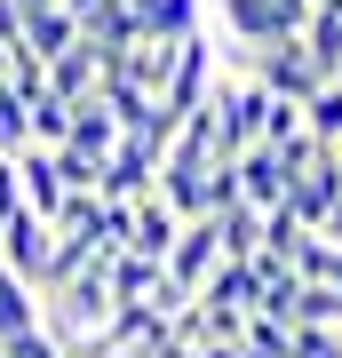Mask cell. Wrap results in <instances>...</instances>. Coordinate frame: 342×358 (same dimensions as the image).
<instances>
[{
	"instance_id": "22",
	"label": "cell",
	"mask_w": 342,
	"mask_h": 358,
	"mask_svg": "<svg viewBox=\"0 0 342 358\" xmlns=\"http://www.w3.org/2000/svg\"><path fill=\"white\" fill-rule=\"evenodd\" d=\"M294 358H342V327H294Z\"/></svg>"
},
{
	"instance_id": "19",
	"label": "cell",
	"mask_w": 342,
	"mask_h": 358,
	"mask_svg": "<svg viewBox=\"0 0 342 358\" xmlns=\"http://www.w3.org/2000/svg\"><path fill=\"white\" fill-rule=\"evenodd\" d=\"M64 136H72V103L40 88V96H32V143H48V152H56Z\"/></svg>"
},
{
	"instance_id": "20",
	"label": "cell",
	"mask_w": 342,
	"mask_h": 358,
	"mask_svg": "<svg viewBox=\"0 0 342 358\" xmlns=\"http://www.w3.org/2000/svg\"><path fill=\"white\" fill-rule=\"evenodd\" d=\"M294 136H303V103H294V96H271V103H263V136H255V143L279 152V143H294Z\"/></svg>"
},
{
	"instance_id": "3",
	"label": "cell",
	"mask_w": 342,
	"mask_h": 358,
	"mask_svg": "<svg viewBox=\"0 0 342 358\" xmlns=\"http://www.w3.org/2000/svg\"><path fill=\"white\" fill-rule=\"evenodd\" d=\"M0 263H8L24 287H40V263H48V215H32V207L0 215Z\"/></svg>"
},
{
	"instance_id": "8",
	"label": "cell",
	"mask_w": 342,
	"mask_h": 358,
	"mask_svg": "<svg viewBox=\"0 0 342 358\" xmlns=\"http://www.w3.org/2000/svg\"><path fill=\"white\" fill-rule=\"evenodd\" d=\"M231 167H239V199L255 207V215L287 199V167H279V152H271V143H247V152L231 159Z\"/></svg>"
},
{
	"instance_id": "7",
	"label": "cell",
	"mask_w": 342,
	"mask_h": 358,
	"mask_svg": "<svg viewBox=\"0 0 342 358\" xmlns=\"http://www.w3.org/2000/svg\"><path fill=\"white\" fill-rule=\"evenodd\" d=\"M104 263V287H112V303H152V294L167 287V271L152 255H136V247H112V255H96Z\"/></svg>"
},
{
	"instance_id": "28",
	"label": "cell",
	"mask_w": 342,
	"mask_h": 358,
	"mask_svg": "<svg viewBox=\"0 0 342 358\" xmlns=\"http://www.w3.org/2000/svg\"><path fill=\"white\" fill-rule=\"evenodd\" d=\"M334 183H342V152H334Z\"/></svg>"
},
{
	"instance_id": "15",
	"label": "cell",
	"mask_w": 342,
	"mask_h": 358,
	"mask_svg": "<svg viewBox=\"0 0 342 358\" xmlns=\"http://www.w3.org/2000/svg\"><path fill=\"white\" fill-rule=\"evenodd\" d=\"M294 327H342V287L334 279H303L294 287Z\"/></svg>"
},
{
	"instance_id": "14",
	"label": "cell",
	"mask_w": 342,
	"mask_h": 358,
	"mask_svg": "<svg viewBox=\"0 0 342 358\" xmlns=\"http://www.w3.org/2000/svg\"><path fill=\"white\" fill-rule=\"evenodd\" d=\"M239 350L247 358H294V327L271 319V310H247L239 319Z\"/></svg>"
},
{
	"instance_id": "29",
	"label": "cell",
	"mask_w": 342,
	"mask_h": 358,
	"mask_svg": "<svg viewBox=\"0 0 342 358\" xmlns=\"http://www.w3.org/2000/svg\"><path fill=\"white\" fill-rule=\"evenodd\" d=\"M0 358H8V343H0Z\"/></svg>"
},
{
	"instance_id": "25",
	"label": "cell",
	"mask_w": 342,
	"mask_h": 358,
	"mask_svg": "<svg viewBox=\"0 0 342 358\" xmlns=\"http://www.w3.org/2000/svg\"><path fill=\"white\" fill-rule=\"evenodd\" d=\"M112 358H159V343H127V350H112Z\"/></svg>"
},
{
	"instance_id": "12",
	"label": "cell",
	"mask_w": 342,
	"mask_h": 358,
	"mask_svg": "<svg viewBox=\"0 0 342 358\" xmlns=\"http://www.w3.org/2000/svg\"><path fill=\"white\" fill-rule=\"evenodd\" d=\"M64 143H72V152H88V159H104V152L120 143V120L104 112V96H80V103H72V136H64Z\"/></svg>"
},
{
	"instance_id": "11",
	"label": "cell",
	"mask_w": 342,
	"mask_h": 358,
	"mask_svg": "<svg viewBox=\"0 0 342 358\" xmlns=\"http://www.w3.org/2000/svg\"><path fill=\"white\" fill-rule=\"evenodd\" d=\"M16 176H24V207H32V215H56V207H64V176H56L48 143H24V152H16Z\"/></svg>"
},
{
	"instance_id": "6",
	"label": "cell",
	"mask_w": 342,
	"mask_h": 358,
	"mask_svg": "<svg viewBox=\"0 0 342 358\" xmlns=\"http://www.w3.org/2000/svg\"><path fill=\"white\" fill-rule=\"evenodd\" d=\"M176 231H183V215L176 207H167L159 192H143V199H127V247H136V255H167V247H176Z\"/></svg>"
},
{
	"instance_id": "16",
	"label": "cell",
	"mask_w": 342,
	"mask_h": 358,
	"mask_svg": "<svg viewBox=\"0 0 342 358\" xmlns=\"http://www.w3.org/2000/svg\"><path fill=\"white\" fill-rule=\"evenodd\" d=\"M303 48L318 56V72H334V64H342V16H334V8H311V24H303Z\"/></svg>"
},
{
	"instance_id": "18",
	"label": "cell",
	"mask_w": 342,
	"mask_h": 358,
	"mask_svg": "<svg viewBox=\"0 0 342 358\" xmlns=\"http://www.w3.org/2000/svg\"><path fill=\"white\" fill-rule=\"evenodd\" d=\"M303 128L318 136V143H342V88L327 80L318 96H303Z\"/></svg>"
},
{
	"instance_id": "5",
	"label": "cell",
	"mask_w": 342,
	"mask_h": 358,
	"mask_svg": "<svg viewBox=\"0 0 342 358\" xmlns=\"http://www.w3.org/2000/svg\"><path fill=\"white\" fill-rule=\"evenodd\" d=\"M80 40H88V48L104 56V64H120V56L143 40V16L127 8V0H96V8L80 16Z\"/></svg>"
},
{
	"instance_id": "9",
	"label": "cell",
	"mask_w": 342,
	"mask_h": 358,
	"mask_svg": "<svg viewBox=\"0 0 342 358\" xmlns=\"http://www.w3.org/2000/svg\"><path fill=\"white\" fill-rule=\"evenodd\" d=\"M96 88H104V56L88 48V40H72L64 56H48V96L80 103V96H96Z\"/></svg>"
},
{
	"instance_id": "23",
	"label": "cell",
	"mask_w": 342,
	"mask_h": 358,
	"mask_svg": "<svg viewBox=\"0 0 342 358\" xmlns=\"http://www.w3.org/2000/svg\"><path fill=\"white\" fill-rule=\"evenodd\" d=\"M24 207V176H16V152H0V215Z\"/></svg>"
},
{
	"instance_id": "21",
	"label": "cell",
	"mask_w": 342,
	"mask_h": 358,
	"mask_svg": "<svg viewBox=\"0 0 342 358\" xmlns=\"http://www.w3.org/2000/svg\"><path fill=\"white\" fill-rule=\"evenodd\" d=\"M56 176H64V192H96V183H104V159L72 152V143H56Z\"/></svg>"
},
{
	"instance_id": "24",
	"label": "cell",
	"mask_w": 342,
	"mask_h": 358,
	"mask_svg": "<svg viewBox=\"0 0 342 358\" xmlns=\"http://www.w3.org/2000/svg\"><path fill=\"white\" fill-rule=\"evenodd\" d=\"M16 32H24V16H16V0H0V48H16Z\"/></svg>"
},
{
	"instance_id": "4",
	"label": "cell",
	"mask_w": 342,
	"mask_h": 358,
	"mask_svg": "<svg viewBox=\"0 0 342 358\" xmlns=\"http://www.w3.org/2000/svg\"><path fill=\"white\" fill-rule=\"evenodd\" d=\"M207 167L215 159H183V152H159V176H152V192L176 207V215L191 223V215H215V207H207Z\"/></svg>"
},
{
	"instance_id": "2",
	"label": "cell",
	"mask_w": 342,
	"mask_h": 358,
	"mask_svg": "<svg viewBox=\"0 0 342 358\" xmlns=\"http://www.w3.org/2000/svg\"><path fill=\"white\" fill-rule=\"evenodd\" d=\"M152 176H159V143L120 136L112 152H104V183H96V192H104V199H143V192H152Z\"/></svg>"
},
{
	"instance_id": "13",
	"label": "cell",
	"mask_w": 342,
	"mask_h": 358,
	"mask_svg": "<svg viewBox=\"0 0 342 358\" xmlns=\"http://www.w3.org/2000/svg\"><path fill=\"white\" fill-rule=\"evenodd\" d=\"M143 32H152V40H191V32H207V0H152V8H143Z\"/></svg>"
},
{
	"instance_id": "17",
	"label": "cell",
	"mask_w": 342,
	"mask_h": 358,
	"mask_svg": "<svg viewBox=\"0 0 342 358\" xmlns=\"http://www.w3.org/2000/svg\"><path fill=\"white\" fill-rule=\"evenodd\" d=\"M32 143V103L8 88V72H0V152H24Z\"/></svg>"
},
{
	"instance_id": "27",
	"label": "cell",
	"mask_w": 342,
	"mask_h": 358,
	"mask_svg": "<svg viewBox=\"0 0 342 358\" xmlns=\"http://www.w3.org/2000/svg\"><path fill=\"white\" fill-rule=\"evenodd\" d=\"M64 8H72V16H88V8H96V0H64Z\"/></svg>"
},
{
	"instance_id": "26",
	"label": "cell",
	"mask_w": 342,
	"mask_h": 358,
	"mask_svg": "<svg viewBox=\"0 0 342 358\" xmlns=\"http://www.w3.org/2000/svg\"><path fill=\"white\" fill-rule=\"evenodd\" d=\"M32 8H56V0H16V16H32Z\"/></svg>"
},
{
	"instance_id": "1",
	"label": "cell",
	"mask_w": 342,
	"mask_h": 358,
	"mask_svg": "<svg viewBox=\"0 0 342 358\" xmlns=\"http://www.w3.org/2000/svg\"><path fill=\"white\" fill-rule=\"evenodd\" d=\"M215 263H223V239H215V215H191V223L176 231V247H167V255H159V271H167V279H176L183 294L199 287V279H207V271H215Z\"/></svg>"
},
{
	"instance_id": "10",
	"label": "cell",
	"mask_w": 342,
	"mask_h": 358,
	"mask_svg": "<svg viewBox=\"0 0 342 358\" xmlns=\"http://www.w3.org/2000/svg\"><path fill=\"white\" fill-rule=\"evenodd\" d=\"M72 40H80V16H72V8L56 0V8H32V16H24V32H16V48L48 64V56H64Z\"/></svg>"
}]
</instances>
